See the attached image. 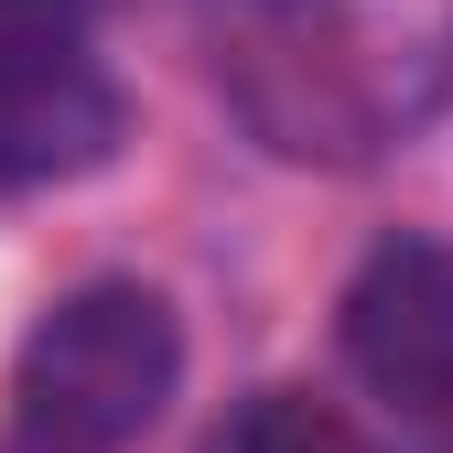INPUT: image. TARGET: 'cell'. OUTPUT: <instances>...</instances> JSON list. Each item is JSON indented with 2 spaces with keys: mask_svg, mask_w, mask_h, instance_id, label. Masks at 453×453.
Masks as SVG:
<instances>
[{
  "mask_svg": "<svg viewBox=\"0 0 453 453\" xmlns=\"http://www.w3.org/2000/svg\"><path fill=\"white\" fill-rule=\"evenodd\" d=\"M216 87L280 162L357 173L432 108V65L357 0H249L216 33Z\"/></svg>",
  "mask_w": 453,
  "mask_h": 453,
  "instance_id": "cell-1",
  "label": "cell"
},
{
  "mask_svg": "<svg viewBox=\"0 0 453 453\" xmlns=\"http://www.w3.org/2000/svg\"><path fill=\"white\" fill-rule=\"evenodd\" d=\"M184 388V313L151 280H87L12 346V432L33 453H130Z\"/></svg>",
  "mask_w": 453,
  "mask_h": 453,
  "instance_id": "cell-2",
  "label": "cell"
},
{
  "mask_svg": "<svg viewBox=\"0 0 453 453\" xmlns=\"http://www.w3.org/2000/svg\"><path fill=\"white\" fill-rule=\"evenodd\" d=\"M334 346L388 411L442 421L453 411V238H421V226L378 238L334 303Z\"/></svg>",
  "mask_w": 453,
  "mask_h": 453,
  "instance_id": "cell-3",
  "label": "cell"
},
{
  "mask_svg": "<svg viewBox=\"0 0 453 453\" xmlns=\"http://www.w3.org/2000/svg\"><path fill=\"white\" fill-rule=\"evenodd\" d=\"M130 108L97 76L87 33H0V195L76 184L119 151Z\"/></svg>",
  "mask_w": 453,
  "mask_h": 453,
  "instance_id": "cell-4",
  "label": "cell"
},
{
  "mask_svg": "<svg viewBox=\"0 0 453 453\" xmlns=\"http://www.w3.org/2000/svg\"><path fill=\"white\" fill-rule=\"evenodd\" d=\"M216 453H388L357 411L313 400V388H259V400L216 432Z\"/></svg>",
  "mask_w": 453,
  "mask_h": 453,
  "instance_id": "cell-5",
  "label": "cell"
}]
</instances>
